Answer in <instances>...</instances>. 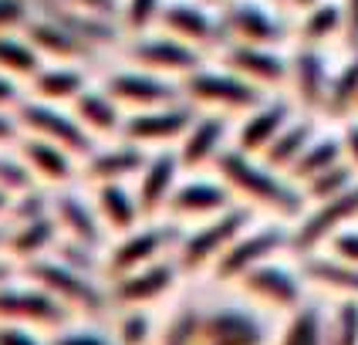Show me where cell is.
Masks as SVG:
<instances>
[{
	"mask_svg": "<svg viewBox=\"0 0 358 345\" xmlns=\"http://www.w3.org/2000/svg\"><path fill=\"white\" fill-rule=\"evenodd\" d=\"M217 176L227 183V190L234 197H243L247 206H267L274 213L294 217L301 210V193L291 190L287 183L280 180L271 166H264L257 156H247L240 149H227L217 160Z\"/></svg>",
	"mask_w": 358,
	"mask_h": 345,
	"instance_id": "cell-1",
	"label": "cell"
},
{
	"mask_svg": "<svg viewBox=\"0 0 358 345\" xmlns=\"http://www.w3.org/2000/svg\"><path fill=\"white\" fill-rule=\"evenodd\" d=\"M182 88V101L193 105L199 115H250L257 105L267 101V92L243 81L240 75H234L230 68H210L203 64L193 75L179 81Z\"/></svg>",
	"mask_w": 358,
	"mask_h": 345,
	"instance_id": "cell-2",
	"label": "cell"
},
{
	"mask_svg": "<svg viewBox=\"0 0 358 345\" xmlns=\"http://www.w3.org/2000/svg\"><path fill=\"white\" fill-rule=\"evenodd\" d=\"M254 217L250 206L234 203L230 210H223L210 220L196 223L189 234H182V241L176 247V264L179 271H199V267H213V264L230 251V244L237 241L247 230V223Z\"/></svg>",
	"mask_w": 358,
	"mask_h": 345,
	"instance_id": "cell-3",
	"label": "cell"
},
{
	"mask_svg": "<svg viewBox=\"0 0 358 345\" xmlns=\"http://www.w3.org/2000/svg\"><path fill=\"white\" fill-rule=\"evenodd\" d=\"M14 119L20 125V136H38L44 142H55L61 149H68L71 156H92L95 139L78 125L71 112H64L61 105H48L38 99H24L14 108Z\"/></svg>",
	"mask_w": 358,
	"mask_h": 345,
	"instance_id": "cell-4",
	"label": "cell"
},
{
	"mask_svg": "<svg viewBox=\"0 0 358 345\" xmlns=\"http://www.w3.org/2000/svg\"><path fill=\"white\" fill-rule=\"evenodd\" d=\"M125 58L132 68H142V71H152L159 78H186L193 75L196 68L206 64V55H199L196 48L182 44V41L169 38L162 31H149V34H139V38H129V48H125Z\"/></svg>",
	"mask_w": 358,
	"mask_h": 345,
	"instance_id": "cell-5",
	"label": "cell"
},
{
	"mask_svg": "<svg viewBox=\"0 0 358 345\" xmlns=\"http://www.w3.org/2000/svg\"><path fill=\"white\" fill-rule=\"evenodd\" d=\"M220 17V38L223 48L230 44H243V48H278L284 41V24L280 17L264 3V0H234L223 10H217ZM220 48V51H223Z\"/></svg>",
	"mask_w": 358,
	"mask_h": 345,
	"instance_id": "cell-6",
	"label": "cell"
},
{
	"mask_svg": "<svg viewBox=\"0 0 358 345\" xmlns=\"http://www.w3.org/2000/svg\"><path fill=\"white\" fill-rule=\"evenodd\" d=\"M196 119V108L176 101V105H162V108H149V112H132L122 122V142H132L145 153L156 149H176L179 139L186 136V129Z\"/></svg>",
	"mask_w": 358,
	"mask_h": 345,
	"instance_id": "cell-7",
	"label": "cell"
},
{
	"mask_svg": "<svg viewBox=\"0 0 358 345\" xmlns=\"http://www.w3.org/2000/svg\"><path fill=\"white\" fill-rule=\"evenodd\" d=\"M115 105H119L125 115L132 112H149V108H162V105H176L182 101V88L179 81H169V78H159L152 71H142V68H122L115 75H108L105 85H101Z\"/></svg>",
	"mask_w": 358,
	"mask_h": 345,
	"instance_id": "cell-8",
	"label": "cell"
},
{
	"mask_svg": "<svg viewBox=\"0 0 358 345\" xmlns=\"http://www.w3.org/2000/svg\"><path fill=\"white\" fill-rule=\"evenodd\" d=\"M179 241H182V234H179L176 223H145V227H136V230L122 234V241L112 247L108 274L122 278V274L142 271L149 264L162 261L169 247H179Z\"/></svg>",
	"mask_w": 358,
	"mask_h": 345,
	"instance_id": "cell-9",
	"label": "cell"
},
{
	"mask_svg": "<svg viewBox=\"0 0 358 345\" xmlns=\"http://www.w3.org/2000/svg\"><path fill=\"white\" fill-rule=\"evenodd\" d=\"M156 31L182 41V44H189V48H196L199 55H206V51H213V48H223L217 10H210V7L199 3V0H169Z\"/></svg>",
	"mask_w": 358,
	"mask_h": 345,
	"instance_id": "cell-10",
	"label": "cell"
},
{
	"mask_svg": "<svg viewBox=\"0 0 358 345\" xmlns=\"http://www.w3.org/2000/svg\"><path fill=\"white\" fill-rule=\"evenodd\" d=\"M24 267H27V274L38 281V288H44L48 295H55L61 304L95 308V304L101 302L99 288L88 281V274L78 271V267H71V264H64L61 258H55V254H48V258H41V261L24 264Z\"/></svg>",
	"mask_w": 358,
	"mask_h": 345,
	"instance_id": "cell-11",
	"label": "cell"
},
{
	"mask_svg": "<svg viewBox=\"0 0 358 345\" xmlns=\"http://www.w3.org/2000/svg\"><path fill=\"white\" fill-rule=\"evenodd\" d=\"M24 38L34 44L41 61H48V64H78L81 68V64H88V61L99 55L92 44L75 38L64 24H58V20L48 17V14H41L38 7H34L31 24L24 27Z\"/></svg>",
	"mask_w": 358,
	"mask_h": 345,
	"instance_id": "cell-12",
	"label": "cell"
},
{
	"mask_svg": "<svg viewBox=\"0 0 358 345\" xmlns=\"http://www.w3.org/2000/svg\"><path fill=\"white\" fill-rule=\"evenodd\" d=\"M284 244H291V237L280 227H260V230H243L237 241L230 244V251L220 258L210 271L217 278H243L247 271H254L260 264H267L271 254H278Z\"/></svg>",
	"mask_w": 358,
	"mask_h": 345,
	"instance_id": "cell-13",
	"label": "cell"
},
{
	"mask_svg": "<svg viewBox=\"0 0 358 345\" xmlns=\"http://www.w3.org/2000/svg\"><path fill=\"white\" fill-rule=\"evenodd\" d=\"M223 55V68H230L234 75L243 81L257 85V88H278L284 81H291V61L280 58L274 48H243V44H230L220 51Z\"/></svg>",
	"mask_w": 358,
	"mask_h": 345,
	"instance_id": "cell-14",
	"label": "cell"
},
{
	"mask_svg": "<svg viewBox=\"0 0 358 345\" xmlns=\"http://www.w3.org/2000/svg\"><path fill=\"white\" fill-rule=\"evenodd\" d=\"M234 206V193L227 190V183L220 180H186L176 186L173 200H169V213L173 220H210L223 210Z\"/></svg>",
	"mask_w": 358,
	"mask_h": 345,
	"instance_id": "cell-15",
	"label": "cell"
},
{
	"mask_svg": "<svg viewBox=\"0 0 358 345\" xmlns=\"http://www.w3.org/2000/svg\"><path fill=\"white\" fill-rule=\"evenodd\" d=\"M179 173H182V162H179L176 149L149 153V160H145V166L139 173V193H136L145 217L169 206V200H173V193L179 186Z\"/></svg>",
	"mask_w": 358,
	"mask_h": 345,
	"instance_id": "cell-16",
	"label": "cell"
},
{
	"mask_svg": "<svg viewBox=\"0 0 358 345\" xmlns=\"http://www.w3.org/2000/svg\"><path fill=\"white\" fill-rule=\"evenodd\" d=\"M227 132H230V125H227L223 115H199L196 112L193 125L186 129V136L176 146V156L182 162V169L193 173V169H203L206 162L217 166V160L227 153V146H223Z\"/></svg>",
	"mask_w": 358,
	"mask_h": 345,
	"instance_id": "cell-17",
	"label": "cell"
},
{
	"mask_svg": "<svg viewBox=\"0 0 358 345\" xmlns=\"http://www.w3.org/2000/svg\"><path fill=\"white\" fill-rule=\"evenodd\" d=\"M17 153L38 186H68L75 176V156L55 142H44L38 136H20Z\"/></svg>",
	"mask_w": 358,
	"mask_h": 345,
	"instance_id": "cell-18",
	"label": "cell"
},
{
	"mask_svg": "<svg viewBox=\"0 0 358 345\" xmlns=\"http://www.w3.org/2000/svg\"><path fill=\"white\" fill-rule=\"evenodd\" d=\"M0 318L17 325L20 318L41 325H58L64 318V304L31 284H0Z\"/></svg>",
	"mask_w": 358,
	"mask_h": 345,
	"instance_id": "cell-19",
	"label": "cell"
},
{
	"mask_svg": "<svg viewBox=\"0 0 358 345\" xmlns=\"http://www.w3.org/2000/svg\"><path fill=\"white\" fill-rule=\"evenodd\" d=\"M287 122H291L287 101H280V99L264 101V105H257L250 115H243V122H240V129H237V146H234V149L247 153V156H264V149L287 129Z\"/></svg>",
	"mask_w": 358,
	"mask_h": 345,
	"instance_id": "cell-20",
	"label": "cell"
},
{
	"mask_svg": "<svg viewBox=\"0 0 358 345\" xmlns=\"http://www.w3.org/2000/svg\"><path fill=\"white\" fill-rule=\"evenodd\" d=\"M51 217H55V223H58V230L64 234V241L99 251L105 227H101V220H99L95 203H88L85 197H75V193H64V197L55 200Z\"/></svg>",
	"mask_w": 358,
	"mask_h": 345,
	"instance_id": "cell-21",
	"label": "cell"
},
{
	"mask_svg": "<svg viewBox=\"0 0 358 345\" xmlns=\"http://www.w3.org/2000/svg\"><path fill=\"white\" fill-rule=\"evenodd\" d=\"M355 213H358V183L348 190V193L335 197V200L318 203V210L301 223L298 234L291 237V247H298V251H311L315 244L324 241V237H331L341 223L352 220Z\"/></svg>",
	"mask_w": 358,
	"mask_h": 345,
	"instance_id": "cell-22",
	"label": "cell"
},
{
	"mask_svg": "<svg viewBox=\"0 0 358 345\" xmlns=\"http://www.w3.org/2000/svg\"><path fill=\"white\" fill-rule=\"evenodd\" d=\"M58 223L51 213L34 217V220H20V223H7V258L10 261H41L48 258L55 247H58Z\"/></svg>",
	"mask_w": 358,
	"mask_h": 345,
	"instance_id": "cell-23",
	"label": "cell"
},
{
	"mask_svg": "<svg viewBox=\"0 0 358 345\" xmlns=\"http://www.w3.org/2000/svg\"><path fill=\"white\" fill-rule=\"evenodd\" d=\"M145 160H149L145 149L119 139L108 149H92V156H85V173L95 186L99 183H125V176H139Z\"/></svg>",
	"mask_w": 358,
	"mask_h": 345,
	"instance_id": "cell-24",
	"label": "cell"
},
{
	"mask_svg": "<svg viewBox=\"0 0 358 345\" xmlns=\"http://www.w3.org/2000/svg\"><path fill=\"white\" fill-rule=\"evenodd\" d=\"M71 115L78 119V125L92 136V139H108V136H119L125 112H122L115 99L105 92V88H85L75 105H71Z\"/></svg>",
	"mask_w": 358,
	"mask_h": 345,
	"instance_id": "cell-25",
	"label": "cell"
},
{
	"mask_svg": "<svg viewBox=\"0 0 358 345\" xmlns=\"http://www.w3.org/2000/svg\"><path fill=\"white\" fill-rule=\"evenodd\" d=\"M27 85H31L27 99L64 108V105H75V99L88 88V78H85V71L78 64H44Z\"/></svg>",
	"mask_w": 358,
	"mask_h": 345,
	"instance_id": "cell-26",
	"label": "cell"
},
{
	"mask_svg": "<svg viewBox=\"0 0 358 345\" xmlns=\"http://www.w3.org/2000/svg\"><path fill=\"white\" fill-rule=\"evenodd\" d=\"M95 210H99V220L105 230L112 234H129L136 230L139 220L145 217L139 206V197L125 190V183H99L95 186Z\"/></svg>",
	"mask_w": 358,
	"mask_h": 345,
	"instance_id": "cell-27",
	"label": "cell"
},
{
	"mask_svg": "<svg viewBox=\"0 0 358 345\" xmlns=\"http://www.w3.org/2000/svg\"><path fill=\"white\" fill-rule=\"evenodd\" d=\"M291 85H294L298 101L308 108H321L328 101L331 78H328V68H324L318 48H308V44L298 48V55L291 58Z\"/></svg>",
	"mask_w": 358,
	"mask_h": 345,
	"instance_id": "cell-28",
	"label": "cell"
},
{
	"mask_svg": "<svg viewBox=\"0 0 358 345\" xmlns=\"http://www.w3.org/2000/svg\"><path fill=\"white\" fill-rule=\"evenodd\" d=\"M176 267L179 264L162 258V261L149 264V267H142V271L122 274V278L112 281V295H115L119 302H129V304H142V302H149V298H159L162 291L173 284V278H176Z\"/></svg>",
	"mask_w": 358,
	"mask_h": 345,
	"instance_id": "cell-29",
	"label": "cell"
},
{
	"mask_svg": "<svg viewBox=\"0 0 358 345\" xmlns=\"http://www.w3.org/2000/svg\"><path fill=\"white\" fill-rule=\"evenodd\" d=\"M243 288L250 295H257L264 302H274V304H294L298 298V281L291 271H284L278 264H260L254 271L243 274Z\"/></svg>",
	"mask_w": 358,
	"mask_h": 345,
	"instance_id": "cell-30",
	"label": "cell"
},
{
	"mask_svg": "<svg viewBox=\"0 0 358 345\" xmlns=\"http://www.w3.org/2000/svg\"><path fill=\"white\" fill-rule=\"evenodd\" d=\"M41 68L44 61L24 34H0V75L14 81H31Z\"/></svg>",
	"mask_w": 358,
	"mask_h": 345,
	"instance_id": "cell-31",
	"label": "cell"
},
{
	"mask_svg": "<svg viewBox=\"0 0 358 345\" xmlns=\"http://www.w3.org/2000/svg\"><path fill=\"white\" fill-rule=\"evenodd\" d=\"M311 132H315L311 122H287V129L264 149L260 162L271 166L274 173H278V169H291V166L301 160V153L311 146Z\"/></svg>",
	"mask_w": 358,
	"mask_h": 345,
	"instance_id": "cell-32",
	"label": "cell"
},
{
	"mask_svg": "<svg viewBox=\"0 0 358 345\" xmlns=\"http://www.w3.org/2000/svg\"><path fill=\"white\" fill-rule=\"evenodd\" d=\"M341 27H345V14H341V3H331V0H324L318 7H311V10H304L301 14V44H308V48H318L321 41L335 38L341 34Z\"/></svg>",
	"mask_w": 358,
	"mask_h": 345,
	"instance_id": "cell-33",
	"label": "cell"
},
{
	"mask_svg": "<svg viewBox=\"0 0 358 345\" xmlns=\"http://www.w3.org/2000/svg\"><path fill=\"white\" fill-rule=\"evenodd\" d=\"M341 142L335 139H318V142H311L304 153H301V160L291 166V176L301 183H308V180H315L318 173H324V169H331V166H338L341 162Z\"/></svg>",
	"mask_w": 358,
	"mask_h": 345,
	"instance_id": "cell-34",
	"label": "cell"
},
{
	"mask_svg": "<svg viewBox=\"0 0 358 345\" xmlns=\"http://www.w3.org/2000/svg\"><path fill=\"white\" fill-rule=\"evenodd\" d=\"M166 3H169V0H122V14H119L122 31H125L129 38H139V34L156 31Z\"/></svg>",
	"mask_w": 358,
	"mask_h": 345,
	"instance_id": "cell-35",
	"label": "cell"
},
{
	"mask_svg": "<svg viewBox=\"0 0 358 345\" xmlns=\"http://www.w3.org/2000/svg\"><path fill=\"white\" fill-rule=\"evenodd\" d=\"M355 186V173L348 169V166H331V169H324V173H318L315 180L304 183V197H311V200H335V197H341V193H348Z\"/></svg>",
	"mask_w": 358,
	"mask_h": 345,
	"instance_id": "cell-36",
	"label": "cell"
},
{
	"mask_svg": "<svg viewBox=\"0 0 358 345\" xmlns=\"http://www.w3.org/2000/svg\"><path fill=\"white\" fill-rule=\"evenodd\" d=\"M358 101V51L355 58L348 61L345 68H341V75L331 81V88H328V101H324V108L328 112H348L352 105Z\"/></svg>",
	"mask_w": 358,
	"mask_h": 345,
	"instance_id": "cell-37",
	"label": "cell"
},
{
	"mask_svg": "<svg viewBox=\"0 0 358 345\" xmlns=\"http://www.w3.org/2000/svg\"><path fill=\"white\" fill-rule=\"evenodd\" d=\"M308 274L318 278V281L331 284V288H348V291H358V267L345 261H308Z\"/></svg>",
	"mask_w": 358,
	"mask_h": 345,
	"instance_id": "cell-38",
	"label": "cell"
},
{
	"mask_svg": "<svg viewBox=\"0 0 358 345\" xmlns=\"http://www.w3.org/2000/svg\"><path fill=\"white\" fill-rule=\"evenodd\" d=\"M34 17V0H0V34H24Z\"/></svg>",
	"mask_w": 358,
	"mask_h": 345,
	"instance_id": "cell-39",
	"label": "cell"
},
{
	"mask_svg": "<svg viewBox=\"0 0 358 345\" xmlns=\"http://www.w3.org/2000/svg\"><path fill=\"white\" fill-rule=\"evenodd\" d=\"M48 3H58V7L78 10V14H92V17H105V20H119L122 14V0H48Z\"/></svg>",
	"mask_w": 358,
	"mask_h": 345,
	"instance_id": "cell-40",
	"label": "cell"
},
{
	"mask_svg": "<svg viewBox=\"0 0 358 345\" xmlns=\"http://www.w3.org/2000/svg\"><path fill=\"white\" fill-rule=\"evenodd\" d=\"M335 258L345 264H355L358 267V230H345L335 234Z\"/></svg>",
	"mask_w": 358,
	"mask_h": 345,
	"instance_id": "cell-41",
	"label": "cell"
},
{
	"mask_svg": "<svg viewBox=\"0 0 358 345\" xmlns=\"http://www.w3.org/2000/svg\"><path fill=\"white\" fill-rule=\"evenodd\" d=\"M341 14H345L341 34H345V41H348V48L358 51V0H345V3H341Z\"/></svg>",
	"mask_w": 358,
	"mask_h": 345,
	"instance_id": "cell-42",
	"label": "cell"
},
{
	"mask_svg": "<svg viewBox=\"0 0 358 345\" xmlns=\"http://www.w3.org/2000/svg\"><path fill=\"white\" fill-rule=\"evenodd\" d=\"M119 332H122V342L125 345H139L142 342V335H145V315H125L119 325Z\"/></svg>",
	"mask_w": 358,
	"mask_h": 345,
	"instance_id": "cell-43",
	"label": "cell"
},
{
	"mask_svg": "<svg viewBox=\"0 0 358 345\" xmlns=\"http://www.w3.org/2000/svg\"><path fill=\"white\" fill-rule=\"evenodd\" d=\"M20 101H24V95H20L17 81L7 78V75H0V112H14Z\"/></svg>",
	"mask_w": 358,
	"mask_h": 345,
	"instance_id": "cell-44",
	"label": "cell"
},
{
	"mask_svg": "<svg viewBox=\"0 0 358 345\" xmlns=\"http://www.w3.org/2000/svg\"><path fill=\"white\" fill-rule=\"evenodd\" d=\"M20 139V125L14 119V112H0V146Z\"/></svg>",
	"mask_w": 358,
	"mask_h": 345,
	"instance_id": "cell-45",
	"label": "cell"
},
{
	"mask_svg": "<svg viewBox=\"0 0 358 345\" xmlns=\"http://www.w3.org/2000/svg\"><path fill=\"white\" fill-rule=\"evenodd\" d=\"M0 345H38L24 328H0Z\"/></svg>",
	"mask_w": 358,
	"mask_h": 345,
	"instance_id": "cell-46",
	"label": "cell"
},
{
	"mask_svg": "<svg viewBox=\"0 0 358 345\" xmlns=\"http://www.w3.org/2000/svg\"><path fill=\"white\" fill-rule=\"evenodd\" d=\"M55 345H105V342H101L99 335H92V332H68Z\"/></svg>",
	"mask_w": 358,
	"mask_h": 345,
	"instance_id": "cell-47",
	"label": "cell"
},
{
	"mask_svg": "<svg viewBox=\"0 0 358 345\" xmlns=\"http://www.w3.org/2000/svg\"><path fill=\"white\" fill-rule=\"evenodd\" d=\"M345 153H348L352 162L358 166V122H352V125L345 129Z\"/></svg>",
	"mask_w": 358,
	"mask_h": 345,
	"instance_id": "cell-48",
	"label": "cell"
},
{
	"mask_svg": "<svg viewBox=\"0 0 358 345\" xmlns=\"http://www.w3.org/2000/svg\"><path fill=\"white\" fill-rule=\"evenodd\" d=\"M280 3H284V7H291V10H301V14H304V10L318 7V3H324V0H280Z\"/></svg>",
	"mask_w": 358,
	"mask_h": 345,
	"instance_id": "cell-49",
	"label": "cell"
},
{
	"mask_svg": "<svg viewBox=\"0 0 358 345\" xmlns=\"http://www.w3.org/2000/svg\"><path fill=\"white\" fill-rule=\"evenodd\" d=\"M10 271H14V264H10V258H3V254H0V284H7V278H10Z\"/></svg>",
	"mask_w": 358,
	"mask_h": 345,
	"instance_id": "cell-50",
	"label": "cell"
},
{
	"mask_svg": "<svg viewBox=\"0 0 358 345\" xmlns=\"http://www.w3.org/2000/svg\"><path fill=\"white\" fill-rule=\"evenodd\" d=\"M10 200H14V197H7V193L0 190V220H3V217L10 213Z\"/></svg>",
	"mask_w": 358,
	"mask_h": 345,
	"instance_id": "cell-51",
	"label": "cell"
},
{
	"mask_svg": "<svg viewBox=\"0 0 358 345\" xmlns=\"http://www.w3.org/2000/svg\"><path fill=\"white\" fill-rule=\"evenodd\" d=\"M199 3H206L210 10H223L227 3H234V0H199Z\"/></svg>",
	"mask_w": 358,
	"mask_h": 345,
	"instance_id": "cell-52",
	"label": "cell"
},
{
	"mask_svg": "<svg viewBox=\"0 0 358 345\" xmlns=\"http://www.w3.org/2000/svg\"><path fill=\"white\" fill-rule=\"evenodd\" d=\"M355 105H358V101H355Z\"/></svg>",
	"mask_w": 358,
	"mask_h": 345,
	"instance_id": "cell-53",
	"label": "cell"
}]
</instances>
